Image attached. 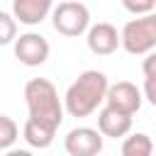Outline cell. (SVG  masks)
<instances>
[{
    "mask_svg": "<svg viewBox=\"0 0 156 156\" xmlns=\"http://www.w3.org/2000/svg\"><path fill=\"white\" fill-rule=\"evenodd\" d=\"M24 100L29 107V119L22 129L24 141L34 149L51 146L56 129L63 122V105L58 100V90L46 78H32L24 85Z\"/></svg>",
    "mask_w": 156,
    "mask_h": 156,
    "instance_id": "cell-1",
    "label": "cell"
},
{
    "mask_svg": "<svg viewBox=\"0 0 156 156\" xmlns=\"http://www.w3.org/2000/svg\"><path fill=\"white\" fill-rule=\"evenodd\" d=\"M107 76L102 71H83L66 90L63 95V107L71 117H88L93 115L100 102H105V95H107Z\"/></svg>",
    "mask_w": 156,
    "mask_h": 156,
    "instance_id": "cell-2",
    "label": "cell"
},
{
    "mask_svg": "<svg viewBox=\"0 0 156 156\" xmlns=\"http://www.w3.org/2000/svg\"><path fill=\"white\" fill-rule=\"evenodd\" d=\"M122 46L124 51L139 56L156 49V12L141 15L136 20H129L122 27Z\"/></svg>",
    "mask_w": 156,
    "mask_h": 156,
    "instance_id": "cell-3",
    "label": "cell"
},
{
    "mask_svg": "<svg viewBox=\"0 0 156 156\" xmlns=\"http://www.w3.org/2000/svg\"><path fill=\"white\" fill-rule=\"evenodd\" d=\"M51 24L63 37H80L90 29V12L78 0H63L51 10Z\"/></svg>",
    "mask_w": 156,
    "mask_h": 156,
    "instance_id": "cell-4",
    "label": "cell"
},
{
    "mask_svg": "<svg viewBox=\"0 0 156 156\" xmlns=\"http://www.w3.org/2000/svg\"><path fill=\"white\" fill-rule=\"evenodd\" d=\"M63 149L68 156H98L102 151V134L93 127H76L63 136Z\"/></svg>",
    "mask_w": 156,
    "mask_h": 156,
    "instance_id": "cell-5",
    "label": "cell"
},
{
    "mask_svg": "<svg viewBox=\"0 0 156 156\" xmlns=\"http://www.w3.org/2000/svg\"><path fill=\"white\" fill-rule=\"evenodd\" d=\"M49 51H51V46H49L46 37L37 34V32H24L15 39V56L24 66H41L49 58Z\"/></svg>",
    "mask_w": 156,
    "mask_h": 156,
    "instance_id": "cell-6",
    "label": "cell"
},
{
    "mask_svg": "<svg viewBox=\"0 0 156 156\" xmlns=\"http://www.w3.org/2000/svg\"><path fill=\"white\" fill-rule=\"evenodd\" d=\"M105 105L115 107V110H119L124 115H134L141 107V90L129 80H117V83H112L107 88Z\"/></svg>",
    "mask_w": 156,
    "mask_h": 156,
    "instance_id": "cell-7",
    "label": "cell"
},
{
    "mask_svg": "<svg viewBox=\"0 0 156 156\" xmlns=\"http://www.w3.org/2000/svg\"><path fill=\"white\" fill-rule=\"evenodd\" d=\"M88 49L98 56H110L117 51V46H122V34L117 32L115 24L110 22H98L88 29Z\"/></svg>",
    "mask_w": 156,
    "mask_h": 156,
    "instance_id": "cell-8",
    "label": "cell"
},
{
    "mask_svg": "<svg viewBox=\"0 0 156 156\" xmlns=\"http://www.w3.org/2000/svg\"><path fill=\"white\" fill-rule=\"evenodd\" d=\"M98 129L102 136H112V139L127 136L132 132V115H124V112L105 105L98 115Z\"/></svg>",
    "mask_w": 156,
    "mask_h": 156,
    "instance_id": "cell-9",
    "label": "cell"
},
{
    "mask_svg": "<svg viewBox=\"0 0 156 156\" xmlns=\"http://www.w3.org/2000/svg\"><path fill=\"white\" fill-rule=\"evenodd\" d=\"M54 0H12V15L15 20H20L27 27H34L39 22L46 20V15L51 12Z\"/></svg>",
    "mask_w": 156,
    "mask_h": 156,
    "instance_id": "cell-10",
    "label": "cell"
},
{
    "mask_svg": "<svg viewBox=\"0 0 156 156\" xmlns=\"http://www.w3.org/2000/svg\"><path fill=\"white\" fill-rule=\"evenodd\" d=\"M119 156H154V141H151V136L144 134V132L129 134L122 141V154Z\"/></svg>",
    "mask_w": 156,
    "mask_h": 156,
    "instance_id": "cell-11",
    "label": "cell"
},
{
    "mask_svg": "<svg viewBox=\"0 0 156 156\" xmlns=\"http://www.w3.org/2000/svg\"><path fill=\"white\" fill-rule=\"evenodd\" d=\"M20 136V127L12 117L0 115V149H10Z\"/></svg>",
    "mask_w": 156,
    "mask_h": 156,
    "instance_id": "cell-12",
    "label": "cell"
},
{
    "mask_svg": "<svg viewBox=\"0 0 156 156\" xmlns=\"http://www.w3.org/2000/svg\"><path fill=\"white\" fill-rule=\"evenodd\" d=\"M17 39V20L10 12H0V46L12 44Z\"/></svg>",
    "mask_w": 156,
    "mask_h": 156,
    "instance_id": "cell-13",
    "label": "cell"
},
{
    "mask_svg": "<svg viewBox=\"0 0 156 156\" xmlns=\"http://www.w3.org/2000/svg\"><path fill=\"white\" fill-rule=\"evenodd\" d=\"M122 5H124V10H127V12H132V15L141 17V15L154 12L156 0H122Z\"/></svg>",
    "mask_w": 156,
    "mask_h": 156,
    "instance_id": "cell-14",
    "label": "cell"
},
{
    "mask_svg": "<svg viewBox=\"0 0 156 156\" xmlns=\"http://www.w3.org/2000/svg\"><path fill=\"white\" fill-rule=\"evenodd\" d=\"M141 71H144V78H156V51H149L144 63H141Z\"/></svg>",
    "mask_w": 156,
    "mask_h": 156,
    "instance_id": "cell-15",
    "label": "cell"
},
{
    "mask_svg": "<svg viewBox=\"0 0 156 156\" xmlns=\"http://www.w3.org/2000/svg\"><path fill=\"white\" fill-rule=\"evenodd\" d=\"M144 98L156 105V78H144Z\"/></svg>",
    "mask_w": 156,
    "mask_h": 156,
    "instance_id": "cell-16",
    "label": "cell"
},
{
    "mask_svg": "<svg viewBox=\"0 0 156 156\" xmlns=\"http://www.w3.org/2000/svg\"><path fill=\"white\" fill-rule=\"evenodd\" d=\"M5 156H34L32 151H27V149H10Z\"/></svg>",
    "mask_w": 156,
    "mask_h": 156,
    "instance_id": "cell-17",
    "label": "cell"
}]
</instances>
